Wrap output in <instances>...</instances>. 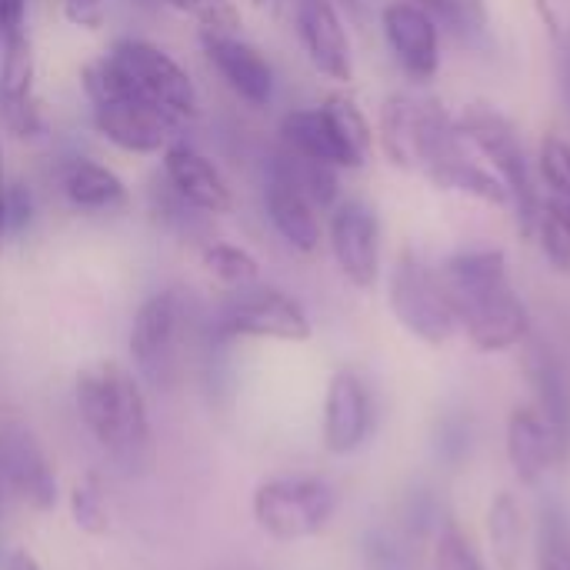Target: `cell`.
I'll use <instances>...</instances> for the list:
<instances>
[{"mask_svg": "<svg viewBox=\"0 0 570 570\" xmlns=\"http://www.w3.org/2000/svg\"><path fill=\"white\" fill-rule=\"evenodd\" d=\"M538 174L548 187V197L570 207V144L548 134L538 150Z\"/></svg>", "mask_w": 570, "mask_h": 570, "instance_id": "29", "label": "cell"}, {"mask_svg": "<svg viewBox=\"0 0 570 570\" xmlns=\"http://www.w3.org/2000/svg\"><path fill=\"white\" fill-rule=\"evenodd\" d=\"M531 237H538L544 261L558 271L570 274V207L554 200V197H541L538 217H534V230Z\"/></svg>", "mask_w": 570, "mask_h": 570, "instance_id": "26", "label": "cell"}, {"mask_svg": "<svg viewBox=\"0 0 570 570\" xmlns=\"http://www.w3.org/2000/svg\"><path fill=\"white\" fill-rule=\"evenodd\" d=\"M23 23H27V0H0V47L13 33L27 30Z\"/></svg>", "mask_w": 570, "mask_h": 570, "instance_id": "38", "label": "cell"}, {"mask_svg": "<svg viewBox=\"0 0 570 570\" xmlns=\"http://www.w3.org/2000/svg\"><path fill=\"white\" fill-rule=\"evenodd\" d=\"M524 374L534 394V411L544 417L554 448H558V464H568L570 458V374L558 361L554 351L544 344H534L524 357Z\"/></svg>", "mask_w": 570, "mask_h": 570, "instance_id": "19", "label": "cell"}, {"mask_svg": "<svg viewBox=\"0 0 570 570\" xmlns=\"http://www.w3.org/2000/svg\"><path fill=\"white\" fill-rule=\"evenodd\" d=\"M60 190L67 197V204L73 210L83 214H110V210H124L130 194L127 184L104 164L77 157L70 164H63L60 170Z\"/></svg>", "mask_w": 570, "mask_h": 570, "instance_id": "23", "label": "cell"}, {"mask_svg": "<svg viewBox=\"0 0 570 570\" xmlns=\"http://www.w3.org/2000/svg\"><path fill=\"white\" fill-rule=\"evenodd\" d=\"M70 23L83 30H97L104 23V0H60Z\"/></svg>", "mask_w": 570, "mask_h": 570, "instance_id": "36", "label": "cell"}, {"mask_svg": "<svg viewBox=\"0 0 570 570\" xmlns=\"http://www.w3.org/2000/svg\"><path fill=\"white\" fill-rule=\"evenodd\" d=\"M3 204H7V180H3V154H0V250H3V237H7V224H3Z\"/></svg>", "mask_w": 570, "mask_h": 570, "instance_id": "41", "label": "cell"}, {"mask_svg": "<svg viewBox=\"0 0 570 570\" xmlns=\"http://www.w3.org/2000/svg\"><path fill=\"white\" fill-rule=\"evenodd\" d=\"M488 538L494 548V561L501 570H518L521 541H524V518L514 494L501 491L488 508Z\"/></svg>", "mask_w": 570, "mask_h": 570, "instance_id": "25", "label": "cell"}, {"mask_svg": "<svg viewBox=\"0 0 570 570\" xmlns=\"http://www.w3.org/2000/svg\"><path fill=\"white\" fill-rule=\"evenodd\" d=\"M3 570H43V568H40V561H37L30 551H13V554L7 558V568Z\"/></svg>", "mask_w": 570, "mask_h": 570, "instance_id": "40", "label": "cell"}, {"mask_svg": "<svg viewBox=\"0 0 570 570\" xmlns=\"http://www.w3.org/2000/svg\"><path fill=\"white\" fill-rule=\"evenodd\" d=\"M331 254L347 284L367 291L381 277V217L364 200H341L327 224Z\"/></svg>", "mask_w": 570, "mask_h": 570, "instance_id": "11", "label": "cell"}, {"mask_svg": "<svg viewBox=\"0 0 570 570\" xmlns=\"http://www.w3.org/2000/svg\"><path fill=\"white\" fill-rule=\"evenodd\" d=\"M164 180L200 214H227L234 207V190L224 174L194 144L174 140L164 150Z\"/></svg>", "mask_w": 570, "mask_h": 570, "instance_id": "18", "label": "cell"}, {"mask_svg": "<svg viewBox=\"0 0 570 570\" xmlns=\"http://www.w3.org/2000/svg\"><path fill=\"white\" fill-rule=\"evenodd\" d=\"M344 3H351V7H357V0H344Z\"/></svg>", "mask_w": 570, "mask_h": 570, "instance_id": "42", "label": "cell"}, {"mask_svg": "<svg viewBox=\"0 0 570 570\" xmlns=\"http://www.w3.org/2000/svg\"><path fill=\"white\" fill-rule=\"evenodd\" d=\"M33 217V197L23 184H10L7 187V204H3V224L7 234H20Z\"/></svg>", "mask_w": 570, "mask_h": 570, "instance_id": "35", "label": "cell"}, {"mask_svg": "<svg viewBox=\"0 0 570 570\" xmlns=\"http://www.w3.org/2000/svg\"><path fill=\"white\" fill-rule=\"evenodd\" d=\"M538 570H570V534L564 518H558L554 511L544 514L538 534Z\"/></svg>", "mask_w": 570, "mask_h": 570, "instance_id": "32", "label": "cell"}, {"mask_svg": "<svg viewBox=\"0 0 570 570\" xmlns=\"http://www.w3.org/2000/svg\"><path fill=\"white\" fill-rule=\"evenodd\" d=\"M441 281L448 287L458 331H464L481 354H504L528 341L531 314L511 284L504 250H458L444 261Z\"/></svg>", "mask_w": 570, "mask_h": 570, "instance_id": "2", "label": "cell"}, {"mask_svg": "<svg viewBox=\"0 0 570 570\" xmlns=\"http://www.w3.org/2000/svg\"><path fill=\"white\" fill-rule=\"evenodd\" d=\"M381 27L397 67L411 80H431L441 70V23L428 10L394 0L384 7Z\"/></svg>", "mask_w": 570, "mask_h": 570, "instance_id": "12", "label": "cell"}, {"mask_svg": "<svg viewBox=\"0 0 570 570\" xmlns=\"http://www.w3.org/2000/svg\"><path fill=\"white\" fill-rule=\"evenodd\" d=\"M83 90L94 104L90 117L97 134L127 154H160L174 144V134L184 127L174 114L127 90L117 87H83Z\"/></svg>", "mask_w": 570, "mask_h": 570, "instance_id": "10", "label": "cell"}, {"mask_svg": "<svg viewBox=\"0 0 570 570\" xmlns=\"http://www.w3.org/2000/svg\"><path fill=\"white\" fill-rule=\"evenodd\" d=\"M80 80L83 87H117L140 100H150L160 110L174 114L180 124L194 120L200 107L190 73L167 50L140 37L117 40L100 60L83 67Z\"/></svg>", "mask_w": 570, "mask_h": 570, "instance_id": "4", "label": "cell"}, {"mask_svg": "<svg viewBox=\"0 0 570 570\" xmlns=\"http://www.w3.org/2000/svg\"><path fill=\"white\" fill-rule=\"evenodd\" d=\"M407 3H414V7H421V10H428V13H431L444 30L461 33V17H458L454 0H407Z\"/></svg>", "mask_w": 570, "mask_h": 570, "instance_id": "39", "label": "cell"}, {"mask_svg": "<svg viewBox=\"0 0 570 570\" xmlns=\"http://www.w3.org/2000/svg\"><path fill=\"white\" fill-rule=\"evenodd\" d=\"M311 317L307 311L284 291L267 284H247L230 291L214 317V337H257V341H287L304 344L311 341Z\"/></svg>", "mask_w": 570, "mask_h": 570, "instance_id": "8", "label": "cell"}, {"mask_svg": "<svg viewBox=\"0 0 570 570\" xmlns=\"http://www.w3.org/2000/svg\"><path fill=\"white\" fill-rule=\"evenodd\" d=\"M377 134L394 167L428 177L438 190L464 194L491 207H511L508 187L488 164L474 160L458 120L438 100L391 94L381 104Z\"/></svg>", "mask_w": 570, "mask_h": 570, "instance_id": "1", "label": "cell"}, {"mask_svg": "<svg viewBox=\"0 0 570 570\" xmlns=\"http://www.w3.org/2000/svg\"><path fill=\"white\" fill-rule=\"evenodd\" d=\"M317 210H327L334 207L337 200V167H327V164H317V160H307V157H297L291 150H281L274 154L271 160Z\"/></svg>", "mask_w": 570, "mask_h": 570, "instance_id": "24", "label": "cell"}, {"mask_svg": "<svg viewBox=\"0 0 570 570\" xmlns=\"http://www.w3.org/2000/svg\"><path fill=\"white\" fill-rule=\"evenodd\" d=\"M387 301L397 324L431 347H441L458 334V317L441 281V271H434L414 250H404L397 257L387 284Z\"/></svg>", "mask_w": 570, "mask_h": 570, "instance_id": "7", "label": "cell"}, {"mask_svg": "<svg viewBox=\"0 0 570 570\" xmlns=\"http://www.w3.org/2000/svg\"><path fill=\"white\" fill-rule=\"evenodd\" d=\"M337 511V494L321 478H274L257 484L250 514L257 528L284 544L317 538Z\"/></svg>", "mask_w": 570, "mask_h": 570, "instance_id": "6", "label": "cell"}, {"mask_svg": "<svg viewBox=\"0 0 570 570\" xmlns=\"http://www.w3.org/2000/svg\"><path fill=\"white\" fill-rule=\"evenodd\" d=\"M367 570H411V548L387 531H377L364 541Z\"/></svg>", "mask_w": 570, "mask_h": 570, "instance_id": "34", "label": "cell"}, {"mask_svg": "<svg viewBox=\"0 0 570 570\" xmlns=\"http://www.w3.org/2000/svg\"><path fill=\"white\" fill-rule=\"evenodd\" d=\"M70 514H73V524L83 534H90V538H100V534L110 531V518H107L104 498L90 484H77L70 491Z\"/></svg>", "mask_w": 570, "mask_h": 570, "instance_id": "33", "label": "cell"}, {"mask_svg": "<svg viewBox=\"0 0 570 570\" xmlns=\"http://www.w3.org/2000/svg\"><path fill=\"white\" fill-rule=\"evenodd\" d=\"M454 120H458V130L468 140V147L478 157H484V164L508 187L514 217H518L521 230L531 237L534 217L541 207V194L534 187V170H531V160H528L518 127L511 124V117H504L491 104H468Z\"/></svg>", "mask_w": 570, "mask_h": 570, "instance_id": "5", "label": "cell"}, {"mask_svg": "<svg viewBox=\"0 0 570 570\" xmlns=\"http://www.w3.org/2000/svg\"><path fill=\"white\" fill-rule=\"evenodd\" d=\"M371 394L364 381L341 367L324 394V448L334 458L354 454L371 434Z\"/></svg>", "mask_w": 570, "mask_h": 570, "instance_id": "17", "label": "cell"}, {"mask_svg": "<svg viewBox=\"0 0 570 570\" xmlns=\"http://www.w3.org/2000/svg\"><path fill=\"white\" fill-rule=\"evenodd\" d=\"M264 210L274 230L301 254H314L321 247V220L317 207L271 164L264 180Z\"/></svg>", "mask_w": 570, "mask_h": 570, "instance_id": "21", "label": "cell"}, {"mask_svg": "<svg viewBox=\"0 0 570 570\" xmlns=\"http://www.w3.org/2000/svg\"><path fill=\"white\" fill-rule=\"evenodd\" d=\"M281 144L284 150L337 167V170H354L364 167V160L351 150V144L344 140V134L337 130L334 117L321 107H307V110H291L281 120Z\"/></svg>", "mask_w": 570, "mask_h": 570, "instance_id": "20", "label": "cell"}, {"mask_svg": "<svg viewBox=\"0 0 570 570\" xmlns=\"http://www.w3.org/2000/svg\"><path fill=\"white\" fill-rule=\"evenodd\" d=\"M164 3L197 20L200 30L234 33V27H240V10L234 0H164Z\"/></svg>", "mask_w": 570, "mask_h": 570, "instance_id": "31", "label": "cell"}, {"mask_svg": "<svg viewBox=\"0 0 570 570\" xmlns=\"http://www.w3.org/2000/svg\"><path fill=\"white\" fill-rule=\"evenodd\" d=\"M204 53L210 67L224 77V83L250 107H267L274 100V67L271 60L247 40L234 33L200 30Z\"/></svg>", "mask_w": 570, "mask_h": 570, "instance_id": "15", "label": "cell"}, {"mask_svg": "<svg viewBox=\"0 0 570 570\" xmlns=\"http://www.w3.org/2000/svg\"><path fill=\"white\" fill-rule=\"evenodd\" d=\"M184 327H187V304L180 291H160L150 294L140 311L134 314L130 324V357L140 377L167 391L180 377V344H184Z\"/></svg>", "mask_w": 570, "mask_h": 570, "instance_id": "9", "label": "cell"}, {"mask_svg": "<svg viewBox=\"0 0 570 570\" xmlns=\"http://www.w3.org/2000/svg\"><path fill=\"white\" fill-rule=\"evenodd\" d=\"M324 110L334 117V124L344 134V140L351 144V150L367 164L371 160V147H374V130H371L367 117L361 114V107L351 97H344V94H331L324 100Z\"/></svg>", "mask_w": 570, "mask_h": 570, "instance_id": "28", "label": "cell"}, {"mask_svg": "<svg viewBox=\"0 0 570 570\" xmlns=\"http://www.w3.org/2000/svg\"><path fill=\"white\" fill-rule=\"evenodd\" d=\"M434 570H488L471 534H464L458 524H444L434 544Z\"/></svg>", "mask_w": 570, "mask_h": 570, "instance_id": "30", "label": "cell"}, {"mask_svg": "<svg viewBox=\"0 0 570 570\" xmlns=\"http://www.w3.org/2000/svg\"><path fill=\"white\" fill-rule=\"evenodd\" d=\"M508 461L521 484L534 488L554 464L558 448L544 424V417L534 411V404H521L508 417Z\"/></svg>", "mask_w": 570, "mask_h": 570, "instance_id": "22", "label": "cell"}, {"mask_svg": "<svg viewBox=\"0 0 570 570\" xmlns=\"http://www.w3.org/2000/svg\"><path fill=\"white\" fill-rule=\"evenodd\" d=\"M0 478L33 511H50L57 504L53 464L40 441L20 424L0 428Z\"/></svg>", "mask_w": 570, "mask_h": 570, "instance_id": "13", "label": "cell"}, {"mask_svg": "<svg viewBox=\"0 0 570 570\" xmlns=\"http://www.w3.org/2000/svg\"><path fill=\"white\" fill-rule=\"evenodd\" d=\"M73 404L87 431L124 474H147L154 431L137 377L117 361H97L73 381Z\"/></svg>", "mask_w": 570, "mask_h": 570, "instance_id": "3", "label": "cell"}, {"mask_svg": "<svg viewBox=\"0 0 570 570\" xmlns=\"http://www.w3.org/2000/svg\"><path fill=\"white\" fill-rule=\"evenodd\" d=\"M458 17H461V33L481 37L488 30V0H454Z\"/></svg>", "mask_w": 570, "mask_h": 570, "instance_id": "37", "label": "cell"}, {"mask_svg": "<svg viewBox=\"0 0 570 570\" xmlns=\"http://www.w3.org/2000/svg\"><path fill=\"white\" fill-rule=\"evenodd\" d=\"M0 124L17 137L40 134V107L33 94V47L27 30L0 47Z\"/></svg>", "mask_w": 570, "mask_h": 570, "instance_id": "16", "label": "cell"}, {"mask_svg": "<svg viewBox=\"0 0 570 570\" xmlns=\"http://www.w3.org/2000/svg\"><path fill=\"white\" fill-rule=\"evenodd\" d=\"M294 23L301 47L317 73L327 80L347 83L354 77V57H351V37L347 27L331 0H297Z\"/></svg>", "mask_w": 570, "mask_h": 570, "instance_id": "14", "label": "cell"}, {"mask_svg": "<svg viewBox=\"0 0 570 570\" xmlns=\"http://www.w3.org/2000/svg\"><path fill=\"white\" fill-rule=\"evenodd\" d=\"M200 264L207 267L210 277H217L230 291L247 287V284H257V277H261L257 257L250 250H244L237 244H224V240H207L200 247Z\"/></svg>", "mask_w": 570, "mask_h": 570, "instance_id": "27", "label": "cell"}]
</instances>
